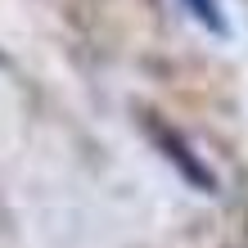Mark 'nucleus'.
Listing matches in <instances>:
<instances>
[{"instance_id":"1","label":"nucleus","mask_w":248,"mask_h":248,"mask_svg":"<svg viewBox=\"0 0 248 248\" xmlns=\"http://www.w3.org/2000/svg\"><path fill=\"white\" fill-rule=\"evenodd\" d=\"M185 9L194 14V18H199L203 27H212L217 36L226 32V18H221V5H217V0H185Z\"/></svg>"}]
</instances>
